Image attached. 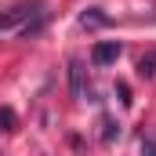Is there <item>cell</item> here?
<instances>
[{
	"label": "cell",
	"instance_id": "cell-1",
	"mask_svg": "<svg viewBox=\"0 0 156 156\" xmlns=\"http://www.w3.org/2000/svg\"><path fill=\"white\" fill-rule=\"evenodd\" d=\"M44 15H47V4H44V0H22V4H15L7 15H0V33L18 29L22 37H33L40 29V22H44Z\"/></svg>",
	"mask_w": 156,
	"mask_h": 156
},
{
	"label": "cell",
	"instance_id": "cell-2",
	"mask_svg": "<svg viewBox=\"0 0 156 156\" xmlns=\"http://www.w3.org/2000/svg\"><path fill=\"white\" fill-rule=\"evenodd\" d=\"M120 58V44L116 40H102V44H94V51H91V62L94 66H113Z\"/></svg>",
	"mask_w": 156,
	"mask_h": 156
},
{
	"label": "cell",
	"instance_id": "cell-3",
	"mask_svg": "<svg viewBox=\"0 0 156 156\" xmlns=\"http://www.w3.org/2000/svg\"><path fill=\"white\" fill-rule=\"evenodd\" d=\"M69 83H73V98H87V87H83V62H69Z\"/></svg>",
	"mask_w": 156,
	"mask_h": 156
},
{
	"label": "cell",
	"instance_id": "cell-4",
	"mask_svg": "<svg viewBox=\"0 0 156 156\" xmlns=\"http://www.w3.org/2000/svg\"><path fill=\"white\" fill-rule=\"evenodd\" d=\"M105 22H109V18H105L98 7H91V11L80 15V26H83V29H98V26H105Z\"/></svg>",
	"mask_w": 156,
	"mask_h": 156
},
{
	"label": "cell",
	"instance_id": "cell-5",
	"mask_svg": "<svg viewBox=\"0 0 156 156\" xmlns=\"http://www.w3.org/2000/svg\"><path fill=\"white\" fill-rule=\"evenodd\" d=\"M0 131H4V134H7V131H15V113H11L7 105L0 109Z\"/></svg>",
	"mask_w": 156,
	"mask_h": 156
},
{
	"label": "cell",
	"instance_id": "cell-6",
	"mask_svg": "<svg viewBox=\"0 0 156 156\" xmlns=\"http://www.w3.org/2000/svg\"><path fill=\"white\" fill-rule=\"evenodd\" d=\"M138 73H142V76H156V55H149V58L138 62Z\"/></svg>",
	"mask_w": 156,
	"mask_h": 156
},
{
	"label": "cell",
	"instance_id": "cell-7",
	"mask_svg": "<svg viewBox=\"0 0 156 156\" xmlns=\"http://www.w3.org/2000/svg\"><path fill=\"white\" fill-rule=\"evenodd\" d=\"M102 127H105V131H102V138H105V142H113V138H116V134H120V127H116V123H113V120H109V116L102 120Z\"/></svg>",
	"mask_w": 156,
	"mask_h": 156
},
{
	"label": "cell",
	"instance_id": "cell-8",
	"mask_svg": "<svg viewBox=\"0 0 156 156\" xmlns=\"http://www.w3.org/2000/svg\"><path fill=\"white\" fill-rule=\"evenodd\" d=\"M142 153H156V138H142Z\"/></svg>",
	"mask_w": 156,
	"mask_h": 156
}]
</instances>
